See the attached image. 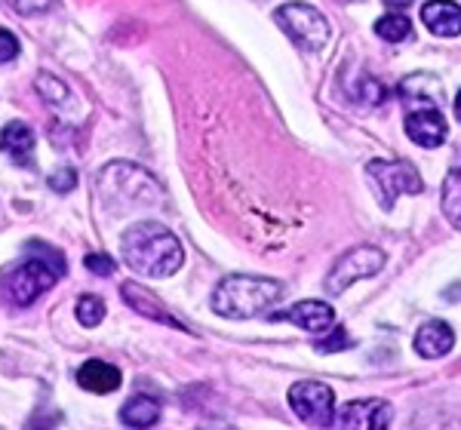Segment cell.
<instances>
[{"instance_id":"cell-1","label":"cell","mask_w":461,"mask_h":430,"mask_svg":"<svg viewBox=\"0 0 461 430\" xmlns=\"http://www.w3.org/2000/svg\"><path fill=\"white\" fill-rule=\"evenodd\" d=\"M121 252L126 268L151 280L169 277L185 262L178 237L160 221H136L132 228H126L121 237Z\"/></svg>"},{"instance_id":"cell-2","label":"cell","mask_w":461,"mask_h":430,"mask_svg":"<svg viewBox=\"0 0 461 430\" xmlns=\"http://www.w3.org/2000/svg\"><path fill=\"white\" fill-rule=\"evenodd\" d=\"M65 273V255L47 243H28V255L16 268L0 273V301L10 308H28Z\"/></svg>"},{"instance_id":"cell-3","label":"cell","mask_w":461,"mask_h":430,"mask_svg":"<svg viewBox=\"0 0 461 430\" xmlns=\"http://www.w3.org/2000/svg\"><path fill=\"white\" fill-rule=\"evenodd\" d=\"M280 299H284V283H277V280L234 273L215 286L212 310L228 320H252L258 314H267Z\"/></svg>"},{"instance_id":"cell-4","label":"cell","mask_w":461,"mask_h":430,"mask_svg":"<svg viewBox=\"0 0 461 430\" xmlns=\"http://www.w3.org/2000/svg\"><path fill=\"white\" fill-rule=\"evenodd\" d=\"M274 19L284 31L293 37L295 43L304 49V53H317L330 43V22H326L323 13L317 6L308 4H286L280 10H274Z\"/></svg>"},{"instance_id":"cell-5","label":"cell","mask_w":461,"mask_h":430,"mask_svg":"<svg viewBox=\"0 0 461 430\" xmlns=\"http://www.w3.org/2000/svg\"><path fill=\"white\" fill-rule=\"evenodd\" d=\"M366 179L373 182L382 210H391L400 194H419L425 188L415 166L406 160H373L366 166Z\"/></svg>"},{"instance_id":"cell-6","label":"cell","mask_w":461,"mask_h":430,"mask_svg":"<svg viewBox=\"0 0 461 430\" xmlns=\"http://www.w3.org/2000/svg\"><path fill=\"white\" fill-rule=\"evenodd\" d=\"M384 268V252L378 246H354L332 264L330 277H326V292L341 295L348 286H354L357 280L375 277Z\"/></svg>"},{"instance_id":"cell-7","label":"cell","mask_w":461,"mask_h":430,"mask_svg":"<svg viewBox=\"0 0 461 430\" xmlns=\"http://www.w3.org/2000/svg\"><path fill=\"white\" fill-rule=\"evenodd\" d=\"M289 406L311 427H330L336 418V394L323 381H295L289 388Z\"/></svg>"},{"instance_id":"cell-8","label":"cell","mask_w":461,"mask_h":430,"mask_svg":"<svg viewBox=\"0 0 461 430\" xmlns=\"http://www.w3.org/2000/svg\"><path fill=\"white\" fill-rule=\"evenodd\" d=\"M393 409L388 399H351L336 412L339 430H388Z\"/></svg>"},{"instance_id":"cell-9","label":"cell","mask_w":461,"mask_h":430,"mask_svg":"<svg viewBox=\"0 0 461 430\" xmlns=\"http://www.w3.org/2000/svg\"><path fill=\"white\" fill-rule=\"evenodd\" d=\"M271 320H289L295 323L299 329L304 332H326L336 326V310L332 305H326V301H295L289 310H280V314H271Z\"/></svg>"},{"instance_id":"cell-10","label":"cell","mask_w":461,"mask_h":430,"mask_svg":"<svg viewBox=\"0 0 461 430\" xmlns=\"http://www.w3.org/2000/svg\"><path fill=\"white\" fill-rule=\"evenodd\" d=\"M446 132L449 126L437 108H421L406 117V136L419 148H440L446 142Z\"/></svg>"},{"instance_id":"cell-11","label":"cell","mask_w":461,"mask_h":430,"mask_svg":"<svg viewBox=\"0 0 461 430\" xmlns=\"http://www.w3.org/2000/svg\"><path fill=\"white\" fill-rule=\"evenodd\" d=\"M121 295H123L126 305L136 310V314H142L145 320L167 323V326H176V329H182V323H176V317L169 314V310L158 301V295L148 292L145 286H139V283H132V280H126V283L121 286Z\"/></svg>"},{"instance_id":"cell-12","label":"cell","mask_w":461,"mask_h":430,"mask_svg":"<svg viewBox=\"0 0 461 430\" xmlns=\"http://www.w3.org/2000/svg\"><path fill=\"white\" fill-rule=\"evenodd\" d=\"M456 345V332H452L449 323L443 320H430L415 332V351L421 354L425 360H437V357H446Z\"/></svg>"},{"instance_id":"cell-13","label":"cell","mask_w":461,"mask_h":430,"mask_svg":"<svg viewBox=\"0 0 461 430\" xmlns=\"http://www.w3.org/2000/svg\"><path fill=\"white\" fill-rule=\"evenodd\" d=\"M121 369L111 366L105 360H86L84 366L77 369V384L89 394H111V390L121 388Z\"/></svg>"},{"instance_id":"cell-14","label":"cell","mask_w":461,"mask_h":430,"mask_svg":"<svg viewBox=\"0 0 461 430\" xmlns=\"http://www.w3.org/2000/svg\"><path fill=\"white\" fill-rule=\"evenodd\" d=\"M421 22H425L428 31L437 37H458L461 34V4H446V0L425 4L421 6Z\"/></svg>"},{"instance_id":"cell-15","label":"cell","mask_w":461,"mask_h":430,"mask_svg":"<svg viewBox=\"0 0 461 430\" xmlns=\"http://www.w3.org/2000/svg\"><path fill=\"white\" fill-rule=\"evenodd\" d=\"M0 151L6 154V157H13L16 163H32V151H34V130L28 123H6L4 130H0Z\"/></svg>"},{"instance_id":"cell-16","label":"cell","mask_w":461,"mask_h":430,"mask_svg":"<svg viewBox=\"0 0 461 430\" xmlns=\"http://www.w3.org/2000/svg\"><path fill=\"white\" fill-rule=\"evenodd\" d=\"M121 421L132 430H148L160 421V403L148 394H136L132 399H126L121 409Z\"/></svg>"},{"instance_id":"cell-17","label":"cell","mask_w":461,"mask_h":430,"mask_svg":"<svg viewBox=\"0 0 461 430\" xmlns=\"http://www.w3.org/2000/svg\"><path fill=\"white\" fill-rule=\"evenodd\" d=\"M400 93L409 102H430V108H437L443 99V84L430 77V74H412V77H406L400 84Z\"/></svg>"},{"instance_id":"cell-18","label":"cell","mask_w":461,"mask_h":430,"mask_svg":"<svg viewBox=\"0 0 461 430\" xmlns=\"http://www.w3.org/2000/svg\"><path fill=\"white\" fill-rule=\"evenodd\" d=\"M440 203H443V215L461 231V166L449 169V175H446Z\"/></svg>"},{"instance_id":"cell-19","label":"cell","mask_w":461,"mask_h":430,"mask_svg":"<svg viewBox=\"0 0 461 430\" xmlns=\"http://www.w3.org/2000/svg\"><path fill=\"white\" fill-rule=\"evenodd\" d=\"M375 34L388 43H400L412 37V25H409V19L400 16V13H388V16H382L375 22Z\"/></svg>"},{"instance_id":"cell-20","label":"cell","mask_w":461,"mask_h":430,"mask_svg":"<svg viewBox=\"0 0 461 430\" xmlns=\"http://www.w3.org/2000/svg\"><path fill=\"white\" fill-rule=\"evenodd\" d=\"M77 320L84 326H99L105 320V301L99 299V295H84V299L77 301Z\"/></svg>"},{"instance_id":"cell-21","label":"cell","mask_w":461,"mask_h":430,"mask_svg":"<svg viewBox=\"0 0 461 430\" xmlns=\"http://www.w3.org/2000/svg\"><path fill=\"white\" fill-rule=\"evenodd\" d=\"M351 90V95H357V99L369 102V105H378V102H384V86L378 84L375 77H369V74H360L357 77L354 86H348Z\"/></svg>"},{"instance_id":"cell-22","label":"cell","mask_w":461,"mask_h":430,"mask_svg":"<svg viewBox=\"0 0 461 430\" xmlns=\"http://www.w3.org/2000/svg\"><path fill=\"white\" fill-rule=\"evenodd\" d=\"M37 90L47 95L50 105H62V102L68 99V90H65V84H62V80H56L53 74H41V77H37Z\"/></svg>"},{"instance_id":"cell-23","label":"cell","mask_w":461,"mask_h":430,"mask_svg":"<svg viewBox=\"0 0 461 430\" xmlns=\"http://www.w3.org/2000/svg\"><path fill=\"white\" fill-rule=\"evenodd\" d=\"M84 264H86V271H93V273H99V277H108V273H114V258L111 255H102V252H89V255L84 258Z\"/></svg>"},{"instance_id":"cell-24","label":"cell","mask_w":461,"mask_h":430,"mask_svg":"<svg viewBox=\"0 0 461 430\" xmlns=\"http://www.w3.org/2000/svg\"><path fill=\"white\" fill-rule=\"evenodd\" d=\"M74 184H77V175H74V169H59V173L50 175V188H53L56 194H71Z\"/></svg>"},{"instance_id":"cell-25","label":"cell","mask_w":461,"mask_h":430,"mask_svg":"<svg viewBox=\"0 0 461 430\" xmlns=\"http://www.w3.org/2000/svg\"><path fill=\"white\" fill-rule=\"evenodd\" d=\"M19 56V40L13 31H6V28H0V62H13V58Z\"/></svg>"},{"instance_id":"cell-26","label":"cell","mask_w":461,"mask_h":430,"mask_svg":"<svg viewBox=\"0 0 461 430\" xmlns=\"http://www.w3.org/2000/svg\"><path fill=\"white\" fill-rule=\"evenodd\" d=\"M351 345V341H348V336L341 329H336V336L332 338H323V341H317V351L320 354H330V351H345V347Z\"/></svg>"},{"instance_id":"cell-27","label":"cell","mask_w":461,"mask_h":430,"mask_svg":"<svg viewBox=\"0 0 461 430\" xmlns=\"http://www.w3.org/2000/svg\"><path fill=\"white\" fill-rule=\"evenodd\" d=\"M456 117H458V121H461V93L456 95Z\"/></svg>"}]
</instances>
